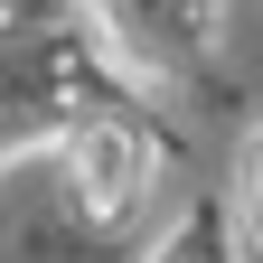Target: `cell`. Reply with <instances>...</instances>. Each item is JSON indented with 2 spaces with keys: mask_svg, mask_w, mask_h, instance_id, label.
<instances>
[{
  "mask_svg": "<svg viewBox=\"0 0 263 263\" xmlns=\"http://www.w3.org/2000/svg\"><path fill=\"white\" fill-rule=\"evenodd\" d=\"M245 197H254V216H263V141H254V160H245Z\"/></svg>",
  "mask_w": 263,
  "mask_h": 263,
  "instance_id": "7a4b0ae2",
  "label": "cell"
},
{
  "mask_svg": "<svg viewBox=\"0 0 263 263\" xmlns=\"http://www.w3.org/2000/svg\"><path fill=\"white\" fill-rule=\"evenodd\" d=\"M132 170H141V160H132L122 132H94V141H85V197H94V207H122Z\"/></svg>",
  "mask_w": 263,
  "mask_h": 263,
  "instance_id": "6da1fadb",
  "label": "cell"
}]
</instances>
